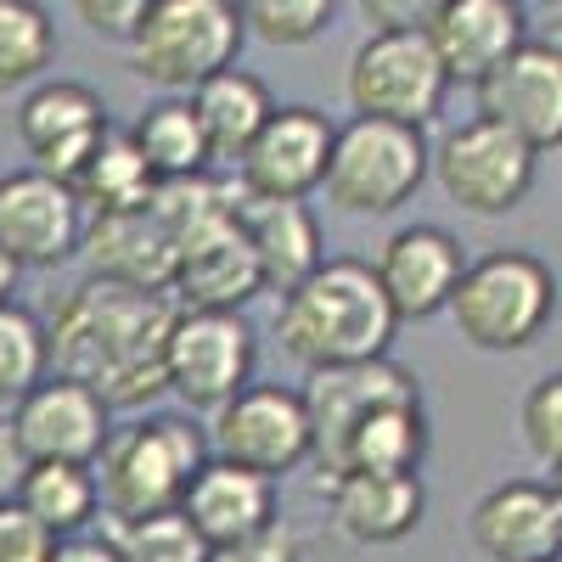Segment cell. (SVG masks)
<instances>
[{"mask_svg":"<svg viewBox=\"0 0 562 562\" xmlns=\"http://www.w3.org/2000/svg\"><path fill=\"white\" fill-rule=\"evenodd\" d=\"M108 130H113V119H108L102 97L79 79H40L18 102V140L34 158V169L52 180H74Z\"/></svg>","mask_w":562,"mask_h":562,"instance_id":"16","label":"cell"},{"mask_svg":"<svg viewBox=\"0 0 562 562\" xmlns=\"http://www.w3.org/2000/svg\"><path fill=\"white\" fill-rule=\"evenodd\" d=\"M535 164L540 153H529L518 135H506L490 119H467L445 130V140L428 153V175L439 180V192L461 214H479V220L524 209V198L535 192Z\"/></svg>","mask_w":562,"mask_h":562,"instance_id":"8","label":"cell"},{"mask_svg":"<svg viewBox=\"0 0 562 562\" xmlns=\"http://www.w3.org/2000/svg\"><path fill=\"white\" fill-rule=\"evenodd\" d=\"M18 506H23L52 540L85 535L90 524H97V512H102L97 467H74V461H29V467H23V484H18Z\"/></svg>","mask_w":562,"mask_h":562,"instance_id":"26","label":"cell"},{"mask_svg":"<svg viewBox=\"0 0 562 562\" xmlns=\"http://www.w3.org/2000/svg\"><path fill=\"white\" fill-rule=\"evenodd\" d=\"M524 445L529 456L546 467V473H557L562 467V371H546V378L524 394Z\"/></svg>","mask_w":562,"mask_h":562,"instance_id":"33","label":"cell"},{"mask_svg":"<svg viewBox=\"0 0 562 562\" xmlns=\"http://www.w3.org/2000/svg\"><path fill=\"white\" fill-rule=\"evenodd\" d=\"M45 562H119V551H113V540H108V535H90V529H85V535L57 540Z\"/></svg>","mask_w":562,"mask_h":562,"instance_id":"38","label":"cell"},{"mask_svg":"<svg viewBox=\"0 0 562 562\" xmlns=\"http://www.w3.org/2000/svg\"><path fill=\"white\" fill-rule=\"evenodd\" d=\"M175 310L169 293L90 276L45 321V355L57 378L97 389L108 411H135L164 394V338Z\"/></svg>","mask_w":562,"mask_h":562,"instance_id":"1","label":"cell"},{"mask_svg":"<svg viewBox=\"0 0 562 562\" xmlns=\"http://www.w3.org/2000/svg\"><path fill=\"white\" fill-rule=\"evenodd\" d=\"M209 456L248 467L259 479H288L310 461V416L299 389L281 383H248L243 394H231L214 411V434H209Z\"/></svg>","mask_w":562,"mask_h":562,"instance_id":"10","label":"cell"},{"mask_svg":"<svg viewBox=\"0 0 562 562\" xmlns=\"http://www.w3.org/2000/svg\"><path fill=\"white\" fill-rule=\"evenodd\" d=\"M85 243V209L68 192V180L40 169L0 175V248L18 270H57Z\"/></svg>","mask_w":562,"mask_h":562,"instance_id":"15","label":"cell"},{"mask_svg":"<svg viewBox=\"0 0 562 562\" xmlns=\"http://www.w3.org/2000/svg\"><path fill=\"white\" fill-rule=\"evenodd\" d=\"M394 333L400 315L389 310L366 259H321L293 293H281L276 310V344L304 371L389 355Z\"/></svg>","mask_w":562,"mask_h":562,"instance_id":"2","label":"cell"},{"mask_svg":"<svg viewBox=\"0 0 562 562\" xmlns=\"http://www.w3.org/2000/svg\"><path fill=\"white\" fill-rule=\"evenodd\" d=\"M467 529H473V546L484 562H557L562 490L540 479H506L473 506Z\"/></svg>","mask_w":562,"mask_h":562,"instance_id":"18","label":"cell"},{"mask_svg":"<svg viewBox=\"0 0 562 562\" xmlns=\"http://www.w3.org/2000/svg\"><path fill=\"white\" fill-rule=\"evenodd\" d=\"M209 461V434L186 416H147L108 434L97 456V495L113 524L153 518V512L180 506L192 473Z\"/></svg>","mask_w":562,"mask_h":562,"instance_id":"3","label":"cell"},{"mask_svg":"<svg viewBox=\"0 0 562 562\" xmlns=\"http://www.w3.org/2000/svg\"><path fill=\"white\" fill-rule=\"evenodd\" d=\"M180 512L203 535V546H225V540H243L276 518V484L248 473V467H231V461L209 456L192 473V484H186Z\"/></svg>","mask_w":562,"mask_h":562,"instance_id":"22","label":"cell"},{"mask_svg":"<svg viewBox=\"0 0 562 562\" xmlns=\"http://www.w3.org/2000/svg\"><path fill=\"white\" fill-rule=\"evenodd\" d=\"M243 40L231 0H153L130 40V68L169 97H186L209 74L237 68Z\"/></svg>","mask_w":562,"mask_h":562,"instance_id":"5","label":"cell"},{"mask_svg":"<svg viewBox=\"0 0 562 562\" xmlns=\"http://www.w3.org/2000/svg\"><path fill=\"white\" fill-rule=\"evenodd\" d=\"M153 169L140 164L135 140L124 130H108L97 140V153L79 164V175L68 180V192L79 198V209H97V214H130L153 198Z\"/></svg>","mask_w":562,"mask_h":562,"instance_id":"28","label":"cell"},{"mask_svg":"<svg viewBox=\"0 0 562 562\" xmlns=\"http://www.w3.org/2000/svg\"><path fill=\"white\" fill-rule=\"evenodd\" d=\"M18 281H23V270L12 265L7 248H0V304H12V299H18Z\"/></svg>","mask_w":562,"mask_h":562,"instance_id":"40","label":"cell"},{"mask_svg":"<svg viewBox=\"0 0 562 562\" xmlns=\"http://www.w3.org/2000/svg\"><path fill=\"white\" fill-rule=\"evenodd\" d=\"M23 450H18V439H12V422L0 416V506H12L18 501V484H23Z\"/></svg>","mask_w":562,"mask_h":562,"instance_id":"39","label":"cell"},{"mask_svg":"<svg viewBox=\"0 0 562 562\" xmlns=\"http://www.w3.org/2000/svg\"><path fill=\"white\" fill-rule=\"evenodd\" d=\"M333 119L321 108H276L248 153L237 158V186L243 198H270V203H304L321 192L326 158H333Z\"/></svg>","mask_w":562,"mask_h":562,"instance_id":"13","label":"cell"},{"mask_svg":"<svg viewBox=\"0 0 562 562\" xmlns=\"http://www.w3.org/2000/svg\"><path fill=\"white\" fill-rule=\"evenodd\" d=\"M57 57V23L40 0H0V90L34 85Z\"/></svg>","mask_w":562,"mask_h":562,"instance_id":"29","label":"cell"},{"mask_svg":"<svg viewBox=\"0 0 562 562\" xmlns=\"http://www.w3.org/2000/svg\"><path fill=\"white\" fill-rule=\"evenodd\" d=\"M209 562H299V535L281 518H270L265 529H254L243 540L209 546Z\"/></svg>","mask_w":562,"mask_h":562,"instance_id":"34","label":"cell"},{"mask_svg":"<svg viewBox=\"0 0 562 562\" xmlns=\"http://www.w3.org/2000/svg\"><path fill=\"white\" fill-rule=\"evenodd\" d=\"M445 310L456 321V333L473 349L518 355V349H529L546 333L551 315H557V276L535 254L501 248V254H484L479 265L461 270Z\"/></svg>","mask_w":562,"mask_h":562,"instance_id":"4","label":"cell"},{"mask_svg":"<svg viewBox=\"0 0 562 562\" xmlns=\"http://www.w3.org/2000/svg\"><path fill=\"white\" fill-rule=\"evenodd\" d=\"M518 7H524V0H518Z\"/></svg>","mask_w":562,"mask_h":562,"instance_id":"41","label":"cell"},{"mask_svg":"<svg viewBox=\"0 0 562 562\" xmlns=\"http://www.w3.org/2000/svg\"><path fill=\"white\" fill-rule=\"evenodd\" d=\"M524 34V7L518 0H445L439 18L428 23V45L456 85H479L506 52H518Z\"/></svg>","mask_w":562,"mask_h":562,"instance_id":"21","label":"cell"},{"mask_svg":"<svg viewBox=\"0 0 562 562\" xmlns=\"http://www.w3.org/2000/svg\"><path fill=\"white\" fill-rule=\"evenodd\" d=\"M237 7L243 34L276 45V52H293V45H310L333 29L338 0H231Z\"/></svg>","mask_w":562,"mask_h":562,"instance_id":"32","label":"cell"},{"mask_svg":"<svg viewBox=\"0 0 562 562\" xmlns=\"http://www.w3.org/2000/svg\"><path fill=\"white\" fill-rule=\"evenodd\" d=\"M422 461H428V416H422V400H411L360 416L333 473H422Z\"/></svg>","mask_w":562,"mask_h":562,"instance_id":"25","label":"cell"},{"mask_svg":"<svg viewBox=\"0 0 562 562\" xmlns=\"http://www.w3.org/2000/svg\"><path fill=\"white\" fill-rule=\"evenodd\" d=\"M147 7H153V0H74L79 23L97 34V40H119V45L135 40L140 18H147Z\"/></svg>","mask_w":562,"mask_h":562,"instance_id":"35","label":"cell"},{"mask_svg":"<svg viewBox=\"0 0 562 562\" xmlns=\"http://www.w3.org/2000/svg\"><path fill=\"white\" fill-rule=\"evenodd\" d=\"M349 108L355 119H389L428 130L445 113L450 79L434 57L428 34H366L349 57Z\"/></svg>","mask_w":562,"mask_h":562,"instance_id":"9","label":"cell"},{"mask_svg":"<svg viewBox=\"0 0 562 562\" xmlns=\"http://www.w3.org/2000/svg\"><path fill=\"white\" fill-rule=\"evenodd\" d=\"M52 535H45L29 512L12 501V506H0V562H45L52 557Z\"/></svg>","mask_w":562,"mask_h":562,"instance_id":"36","label":"cell"},{"mask_svg":"<svg viewBox=\"0 0 562 562\" xmlns=\"http://www.w3.org/2000/svg\"><path fill=\"white\" fill-rule=\"evenodd\" d=\"M473 90H479V119L518 135L529 153L562 147V52H557V40H524Z\"/></svg>","mask_w":562,"mask_h":562,"instance_id":"12","label":"cell"},{"mask_svg":"<svg viewBox=\"0 0 562 562\" xmlns=\"http://www.w3.org/2000/svg\"><path fill=\"white\" fill-rule=\"evenodd\" d=\"M12 439L23 461H74V467H97L108 434H113V411L102 405L97 389H85L74 378H45L12 405Z\"/></svg>","mask_w":562,"mask_h":562,"instance_id":"14","label":"cell"},{"mask_svg":"<svg viewBox=\"0 0 562 562\" xmlns=\"http://www.w3.org/2000/svg\"><path fill=\"white\" fill-rule=\"evenodd\" d=\"M461 270H467V254L456 243V231L428 225V220L400 225L394 237L383 243L378 265H371V276H378V288H383V299H389V310L400 321L439 315L450 304V293H456Z\"/></svg>","mask_w":562,"mask_h":562,"instance_id":"17","label":"cell"},{"mask_svg":"<svg viewBox=\"0 0 562 562\" xmlns=\"http://www.w3.org/2000/svg\"><path fill=\"white\" fill-rule=\"evenodd\" d=\"M186 102L198 113V130L209 140V158L214 164H237L248 153V140L259 135V124L276 113L270 85L248 68H220L209 74L198 90H186Z\"/></svg>","mask_w":562,"mask_h":562,"instance_id":"24","label":"cell"},{"mask_svg":"<svg viewBox=\"0 0 562 562\" xmlns=\"http://www.w3.org/2000/svg\"><path fill=\"white\" fill-rule=\"evenodd\" d=\"M428 153L434 140L416 124L349 119L344 130H333V158H326L321 186L344 214H394L422 192Z\"/></svg>","mask_w":562,"mask_h":562,"instance_id":"6","label":"cell"},{"mask_svg":"<svg viewBox=\"0 0 562 562\" xmlns=\"http://www.w3.org/2000/svg\"><path fill=\"white\" fill-rule=\"evenodd\" d=\"M321 495L338 535H349L355 546H400L422 529V512H428L422 473H326Z\"/></svg>","mask_w":562,"mask_h":562,"instance_id":"20","label":"cell"},{"mask_svg":"<svg viewBox=\"0 0 562 562\" xmlns=\"http://www.w3.org/2000/svg\"><path fill=\"white\" fill-rule=\"evenodd\" d=\"M113 551L119 562H209V546L203 535L186 524V512L169 506V512H153V518H130V524H113Z\"/></svg>","mask_w":562,"mask_h":562,"instance_id":"31","label":"cell"},{"mask_svg":"<svg viewBox=\"0 0 562 562\" xmlns=\"http://www.w3.org/2000/svg\"><path fill=\"white\" fill-rule=\"evenodd\" d=\"M124 135L135 140L140 164L153 169L158 186H164V180L209 175V164H214V158H209V140H203V130H198V113H192V102H186V97H164V102H153V108L140 113Z\"/></svg>","mask_w":562,"mask_h":562,"instance_id":"27","label":"cell"},{"mask_svg":"<svg viewBox=\"0 0 562 562\" xmlns=\"http://www.w3.org/2000/svg\"><path fill=\"white\" fill-rule=\"evenodd\" d=\"M237 225L254 248L265 293H293L299 281L326 259L321 243V220L310 214V203H270V198H243L237 203Z\"/></svg>","mask_w":562,"mask_h":562,"instance_id":"23","label":"cell"},{"mask_svg":"<svg viewBox=\"0 0 562 562\" xmlns=\"http://www.w3.org/2000/svg\"><path fill=\"white\" fill-rule=\"evenodd\" d=\"M259 338L243 310H175L164 338V389L186 411H220L254 383Z\"/></svg>","mask_w":562,"mask_h":562,"instance_id":"7","label":"cell"},{"mask_svg":"<svg viewBox=\"0 0 562 562\" xmlns=\"http://www.w3.org/2000/svg\"><path fill=\"white\" fill-rule=\"evenodd\" d=\"M299 400H304V416H310V461H321V473H333V461H338L355 422L383 411V405L422 400V383H416V371L400 366L394 355H371V360L310 371Z\"/></svg>","mask_w":562,"mask_h":562,"instance_id":"11","label":"cell"},{"mask_svg":"<svg viewBox=\"0 0 562 562\" xmlns=\"http://www.w3.org/2000/svg\"><path fill=\"white\" fill-rule=\"evenodd\" d=\"M90 254V276L124 281L140 293H169L175 288V225L158 209V186L153 198L130 209V214H97V231L79 243Z\"/></svg>","mask_w":562,"mask_h":562,"instance_id":"19","label":"cell"},{"mask_svg":"<svg viewBox=\"0 0 562 562\" xmlns=\"http://www.w3.org/2000/svg\"><path fill=\"white\" fill-rule=\"evenodd\" d=\"M45 371H52V355H45V321L34 310H23L18 299L0 304V405H18Z\"/></svg>","mask_w":562,"mask_h":562,"instance_id":"30","label":"cell"},{"mask_svg":"<svg viewBox=\"0 0 562 562\" xmlns=\"http://www.w3.org/2000/svg\"><path fill=\"white\" fill-rule=\"evenodd\" d=\"M445 0H360L371 34H428Z\"/></svg>","mask_w":562,"mask_h":562,"instance_id":"37","label":"cell"}]
</instances>
